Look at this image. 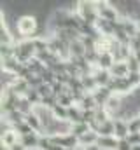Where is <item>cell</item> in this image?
<instances>
[{
	"instance_id": "obj_1",
	"label": "cell",
	"mask_w": 140,
	"mask_h": 150,
	"mask_svg": "<svg viewBox=\"0 0 140 150\" xmlns=\"http://www.w3.org/2000/svg\"><path fill=\"white\" fill-rule=\"evenodd\" d=\"M75 14L79 16V19L86 25H91L95 26L96 21L100 19L98 16V9H96V2H77V7H75Z\"/></svg>"
},
{
	"instance_id": "obj_2",
	"label": "cell",
	"mask_w": 140,
	"mask_h": 150,
	"mask_svg": "<svg viewBox=\"0 0 140 150\" xmlns=\"http://www.w3.org/2000/svg\"><path fill=\"white\" fill-rule=\"evenodd\" d=\"M16 28H18V33L19 35H23L25 38H28L30 35H34L35 30H37V19H35L34 16H21V18H18V21H16Z\"/></svg>"
},
{
	"instance_id": "obj_3",
	"label": "cell",
	"mask_w": 140,
	"mask_h": 150,
	"mask_svg": "<svg viewBox=\"0 0 140 150\" xmlns=\"http://www.w3.org/2000/svg\"><path fill=\"white\" fill-rule=\"evenodd\" d=\"M96 9H98V16L105 19V21H110V23H117L121 18H119V12L116 7H112L110 2H96Z\"/></svg>"
},
{
	"instance_id": "obj_4",
	"label": "cell",
	"mask_w": 140,
	"mask_h": 150,
	"mask_svg": "<svg viewBox=\"0 0 140 150\" xmlns=\"http://www.w3.org/2000/svg\"><path fill=\"white\" fill-rule=\"evenodd\" d=\"M40 138H42V134H39V133H30V134H26V136H21V138H19V143H21L26 150H39Z\"/></svg>"
},
{
	"instance_id": "obj_5",
	"label": "cell",
	"mask_w": 140,
	"mask_h": 150,
	"mask_svg": "<svg viewBox=\"0 0 140 150\" xmlns=\"http://www.w3.org/2000/svg\"><path fill=\"white\" fill-rule=\"evenodd\" d=\"M114 129H116V133H114V136L117 138V140H126L128 136H130V127H128V120H124V119H114Z\"/></svg>"
},
{
	"instance_id": "obj_6",
	"label": "cell",
	"mask_w": 140,
	"mask_h": 150,
	"mask_svg": "<svg viewBox=\"0 0 140 150\" xmlns=\"http://www.w3.org/2000/svg\"><path fill=\"white\" fill-rule=\"evenodd\" d=\"M119 23H121V26H123L124 33H126L130 38L135 37V35H137V32H139V28H140L139 23H137V21H133V19H130L128 16L121 18V19H119Z\"/></svg>"
},
{
	"instance_id": "obj_7",
	"label": "cell",
	"mask_w": 140,
	"mask_h": 150,
	"mask_svg": "<svg viewBox=\"0 0 140 150\" xmlns=\"http://www.w3.org/2000/svg\"><path fill=\"white\" fill-rule=\"evenodd\" d=\"M109 72L112 75V79H126L130 75V68H128L126 61H116Z\"/></svg>"
},
{
	"instance_id": "obj_8",
	"label": "cell",
	"mask_w": 140,
	"mask_h": 150,
	"mask_svg": "<svg viewBox=\"0 0 140 150\" xmlns=\"http://www.w3.org/2000/svg\"><path fill=\"white\" fill-rule=\"evenodd\" d=\"M116 63V58L110 51H102L100 52V58H98V65L96 68H102V70H110Z\"/></svg>"
},
{
	"instance_id": "obj_9",
	"label": "cell",
	"mask_w": 140,
	"mask_h": 150,
	"mask_svg": "<svg viewBox=\"0 0 140 150\" xmlns=\"http://www.w3.org/2000/svg\"><path fill=\"white\" fill-rule=\"evenodd\" d=\"M93 77H95L98 87H107V86L110 84V80H112L110 72H109V70H102V68H95V70H93Z\"/></svg>"
},
{
	"instance_id": "obj_10",
	"label": "cell",
	"mask_w": 140,
	"mask_h": 150,
	"mask_svg": "<svg viewBox=\"0 0 140 150\" xmlns=\"http://www.w3.org/2000/svg\"><path fill=\"white\" fill-rule=\"evenodd\" d=\"M96 145L102 150H117V145H119V140L116 136H100Z\"/></svg>"
},
{
	"instance_id": "obj_11",
	"label": "cell",
	"mask_w": 140,
	"mask_h": 150,
	"mask_svg": "<svg viewBox=\"0 0 140 150\" xmlns=\"http://www.w3.org/2000/svg\"><path fill=\"white\" fill-rule=\"evenodd\" d=\"M93 94V98H95V101H96V105L98 107H105V103L109 101V98L112 96V93H110V89L109 87H98L95 93H91Z\"/></svg>"
},
{
	"instance_id": "obj_12",
	"label": "cell",
	"mask_w": 140,
	"mask_h": 150,
	"mask_svg": "<svg viewBox=\"0 0 140 150\" xmlns=\"http://www.w3.org/2000/svg\"><path fill=\"white\" fill-rule=\"evenodd\" d=\"M16 143H19V134L14 131V129H9L5 133H2V145L4 147H14Z\"/></svg>"
},
{
	"instance_id": "obj_13",
	"label": "cell",
	"mask_w": 140,
	"mask_h": 150,
	"mask_svg": "<svg viewBox=\"0 0 140 150\" xmlns=\"http://www.w3.org/2000/svg\"><path fill=\"white\" fill-rule=\"evenodd\" d=\"M25 122L34 129L35 133H39V134H44L42 131H44V126H42V122H40V119L37 117V113L32 112V113H28L26 117H25Z\"/></svg>"
},
{
	"instance_id": "obj_14",
	"label": "cell",
	"mask_w": 140,
	"mask_h": 150,
	"mask_svg": "<svg viewBox=\"0 0 140 150\" xmlns=\"http://www.w3.org/2000/svg\"><path fill=\"white\" fill-rule=\"evenodd\" d=\"M98 133L96 131H89V133H86V134H82L81 138H79V145L81 147H91V145H96V142H98Z\"/></svg>"
},
{
	"instance_id": "obj_15",
	"label": "cell",
	"mask_w": 140,
	"mask_h": 150,
	"mask_svg": "<svg viewBox=\"0 0 140 150\" xmlns=\"http://www.w3.org/2000/svg\"><path fill=\"white\" fill-rule=\"evenodd\" d=\"M0 45H14V38L11 35V32L7 30V25L4 21L0 25Z\"/></svg>"
},
{
	"instance_id": "obj_16",
	"label": "cell",
	"mask_w": 140,
	"mask_h": 150,
	"mask_svg": "<svg viewBox=\"0 0 140 150\" xmlns=\"http://www.w3.org/2000/svg\"><path fill=\"white\" fill-rule=\"evenodd\" d=\"M96 133H98V136H114V133H116V129H114V119L109 120V122H105V124H102V126H98Z\"/></svg>"
},
{
	"instance_id": "obj_17",
	"label": "cell",
	"mask_w": 140,
	"mask_h": 150,
	"mask_svg": "<svg viewBox=\"0 0 140 150\" xmlns=\"http://www.w3.org/2000/svg\"><path fill=\"white\" fill-rule=\"evenodd\" d=\"M69 122L70 124H81L82 122V110L77 105L69 108Z\"/></svg>"
},
{
	"instance_id": "obj_18",
	"label": "cell",
	"mask_w": 140,
	"mask_h": 150,
	"mask_svg": "<svg viewBox=\"0 0 140 150\" xmlns=\"http://www.w3.org/2000/svg\"><path fill=\"white\" fill-rule=\"evenodd\" d=\"M89 131H91L89 124H84V122H81V124H72V134H74L75 138H81L82 134H86V133H89Z\"/></svg>"
},
{
	"instance_id": "obj_19",
	"label": "cell",
	"mask_w": 140,
	"mask_h": 150,
	"mask_svg": "<svg viewBox=\"0 0 140 150\" xmlns=\"http://www.w3.org/2000/svg\"><path fill=\"white\" fill-rule=\"evenodd\" d=\"M53 115H54V119H58V120H69V108H65V107H61L60 103L53 108Z\"/></svg>"
},
{
	"instance_id": "obj_20",
	"label": "cell",
	"mask_w": 140,
	"mask_h": 150,
	"mask_svg": "<svg viewBox=\"0 0 140 150\" xmlns=\"http://www.w3.org/2000/svg\"><path fill=\"white\" fill-rule=\"evenodd\" d=\"M128 127H130V134H131V133H140V115L131 117V119L128 120Z\"/></svg>"
},
{
	"instance_id": "obj_21",
	"label": "cell",
	"mask_w": 140,
	"mask_h": 150,
	"mask_svg": "<svg viewBox=\"0 0 140 150\" xmlns=\"http://www.w3.org/2000/svg\"><path fill=\"white\" fill-rule=\"evenodd\" d=\"M117 150H133V147L130 145V142H128V140H119Z\"/></svg>"
},
{
	"instance_id": "obj_22",
	"label": "cell",
	"mask_w": 140,
	"mask_h": 150,
	"mask_svg": "<svg viewBox=\"0 0 140 150\" xmlns=\"http://www.w3.org/2000/svg\"><path fill=\"white\" fill-rule=\"evenodd\" d=\"M9 150H26V149H25V147H23L21 143H16L14 147H11V149H9Z\"/></svg>"
},
{
	"instance_id": "obj_23",
	"label": "cell",
	"mask_w": 140,
	"mask_h": 150,
	"mask_svg": "<svg viewBox=\"0 0 140 150\" xmlns=\"http://www.w3.org/2000/svg\"><path fill=\"white\" fill-rule=\"evenodd\" d=\"M133 56H135V59H137V61L140 63V51H137V52H133Z\"/></svg>"
},
{
	"instance_id": "obj_24",
	"label": "cell",
	"mask_w": 140,
	"mask_h": 150,
	"mask_svg": "<svg viewBox=\"0 0 140 150\" xmlns=\"http://www.w3.org/2000/svg\"><path fill=\"white\" fill-rule=\"evenodd\" d=\"M133 38H139V40H140V28H139V32H137V35H135Z\"/></svg>"
}]
</instances>
